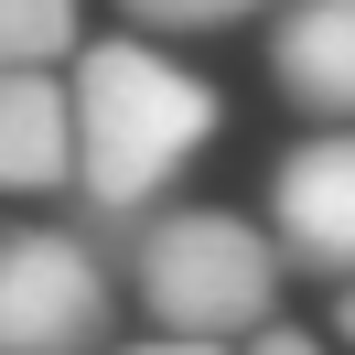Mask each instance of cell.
<instances>
[{"label":"cell","instance_id":"obj_8","mask_svg":"<svg viewBox=\"0 0 355 355\" xmlns=\"http://www.w3.org/2000/svg\"><path fill=\"white\" fill-rule=\"evenodd\" d=\"M140 33H237L259 22V11H280V0H119Z\"/></svg>","mask_w":355,"mask_h":355},{"label":"cell","instance_id":"obj_9","mask_svg":"<svg viewBox=\"0 0 355 355\" xmlns=\"http://www.w3.org/2000/svg\"><path fill=\"white\" fill-rule=\"evenodd\" d=\"M248 355H323L312 334H291V323H269V334H248Z\"/></svg>","mask_w":355,"mask_h":355},{"label":"cell","instance_id":"obj_4","mask_svg":"<svg viewBox=\"0 0 355 355\" xmlns=\"http://www.w3.org/2000/svg\"><path fill=\"white\" fill-rule=\"evenodd\" d=\"M269 248L302 280H355V130L291 140V162L269 173Z\"/></svg>","mask_w":355,"mask_h":355},{"label":"cell","instance_id":"obj_5","mask_svg":"<svg viewBox=\"0 0 355 355\" xmlns=\"http://www.w3.org/2000/svg\"><path fill=\"white\" fill-rule=\"evenodd\" d=\"M269 76L302 119L355 130V0H280V33H269Z\"/></svg>","mask_w":355,"mask_h":355},{"label":"cell","instance_id":"obj_6","mask_svg":"<svg viewBox=\"0 0 355 355\" xmlns=\"http://www.w3.org/2000/svg\"><path fill=\"white\" fill-rule=\"evenodd\" d=\"M76 183V97L54 65H0V194Z\"/></svg>","mask_w":355,"mask_h":355},{"label":"cell","instance_id":"obj_11","mask_svg":"<svg viewBox=\"0 0 355 355\" xmlns=\"http://www.w3.org/2000/svg\"><path fill=\"white\" fill-rule=\"evenodd\" d=\"M334 323H345V345H355V280H345V312H334Z\"/></svg>","mask_w":355,"mask_h":355},{"label":"cell","instance_id":"obj_1","mask_svg":"<svg viewBox=\"0 0 355 355\" xmlns=\"http://www.w3.org/2000/svg\"><path fill=\"white\" fill-rule=\"evenodd\" d=\"M76 194L97 216H151L226 130V87L194 76L183 54H151L130 44H76Z\"/></svg>","mask_w":355,"mask_h":355},{"label":"cell","instance_id":"obj_3","mask_svg":"<svg viewBox=\"0 0 355 355\" xmlns=\"http://www.w3.org/2000/svg\"><path fill=\"white\" fill-rule=\"evenodd\" d=\"M119 280L87 226H0V355H97Z\"/></svg>","mask_w":355,"mask_h":355},{"label":"cell","instance_id":"obj_2","mask_svg":"<svg viewBox=\"0 0 355 355\" xmlns=\"http://www.w3.org/2000/svg\"><path fill=\"white\" fill-rule=\"evenodd\" d=\"M130 280H140V302H151L162 334L248 345V334H269L291 269L269 248V226L237 216V205H151L140 237H130Z\"/></svg>","mask_w":355,"mask_h":355},{"label":"cell","instance_id":"obj_10","mask_svg":"<svg viewBox=\"0 0 355 355\" xmlns=\"http://www.w3.org/2000/svg\"><path fill=\"white\" fill-rule=\"evenodd\" d=\"M130 355H237V345H205V334H151V345H130Z\"/></svg>","mask_w":355,"mask_h":355},{"label":"cell","instance_id":"obj_7","mask_svg":"<svg viewBox=\"0 0 355 355\" xmlns=\"http://www.w3.org/2000/svg\"><path fill=\"white\" fill-rule=\"evenodd\" d=\"M76 54V0H0V65H54Z\"/></svg>","mask_w":355,"mask_h":355}]
</instances>
